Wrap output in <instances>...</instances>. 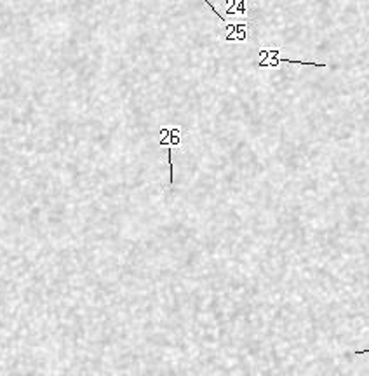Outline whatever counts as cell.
I'll return each mask as SVG.
<instances>
[{"instance_id": "6da1fadb", "label": "cell", "mask_w": 369, "mask_h": 376, "mask_svg": "<svg viewBox=\"0 0 369 376\" xmlns=\"http://www.w3.org/2000/svg\"><path fill=\"white\" fill-rule=\"evenodd\" d=\"M225 42H246L247 40V24L230 23L226 24V35L223 37Z\"/></svg>"}, {"instance_id": "7a4b0ae2", "label": "cell", "mask_w": 369, "mask_h": 376, "mask_svg": "<svg viewBox=\"0 0 369 376\" xmlns=\"http://www.w3.org/2000/svg\"><path fill=\"white\" fill-rule=\"evenodd\" d=\"M167 162H169V183H174V164H173V146L167 148Z\"/></svg>"}]
</instances>
